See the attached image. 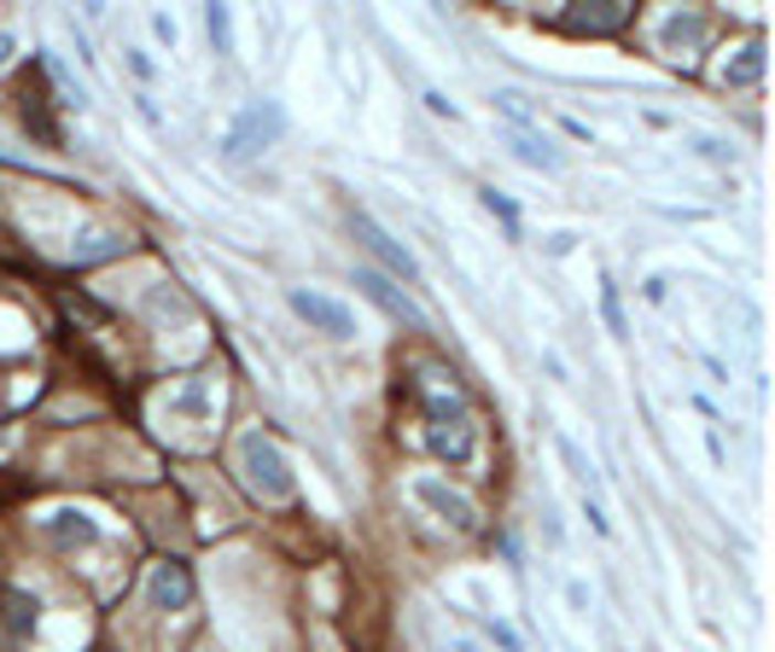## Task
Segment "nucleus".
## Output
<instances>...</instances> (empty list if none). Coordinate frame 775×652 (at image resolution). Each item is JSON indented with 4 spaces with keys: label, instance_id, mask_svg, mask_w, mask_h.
<instances>
[{
    "label": "nucleus",
    "instance_id": "obj_2",
    "mask_svg": "<svg viewBox=\"0 0 775 652\" xmlns=\"http://www.w3.org/2000/svg\"><path fill=\"white\" fill-rule=\"evenodd\" d=\"M280 134H286L280 99H245V106L234 111V122L222 129V157H228V163H251L269 146H280Z\"/></svg>",
    "mask_w": 775,
    "mask_h": 652
},
{
    "label": "nucleus",
    "instance_id": "obj_19",
    "mask_svg": "<svg viewBox=\"0 0 775 652\" xmlns=\"http://www.w3.org/2000/svg\"><path fill=\"white\" fill-rule=\"evenodd\" d=\"M677 41H700V18H665V47Z\"/></svg>",
    "mask_w": 775,
    "mask_h": 652
},
{
    "label": "nucleus",
    "instance_id": "obj_23",
    "mask_svg": "<svg viewBox=\"0 0 775 652\" xmlns=\"http://www.w3.org/2000/svg\"><path fill=\"white\" fill-rule=\"evenodd\" d=\"M152 30H158V41H170V47H175V18L170 12H152Z\"/></svg>",
    "mask_w": 775,
    "mask_h": 652
},
{
    "label": "nucleus",
    "instance_id": "obj_18",
    "mask_svg": "<svg viewBox=\"0 0 775 652\" xmlns=\"http://www.w3.org/2000/svg\"><path fill=\"white\" fill-rule=\"evenodd\" d=\"M555 448H560V460H566V466H571V472H578V478H583V483H589V489H595V466H589V460H583V448H578V443H571V437H566V432H560V437H555Z\"/></svg>",
    "mask_w": 775,
    "mask_h": 652
},
{
    "label": "nucleus",
    "instance_id": "obj_22",
    "mask_svg": "<svg viewBox=\"0 0 775 652\" xmlns=\"http://www.w3.org/2000/svg\"><path fill=\"white\" fill-rule=\"evenodd\" d=\"M129 70H134L140 82H152V76H158V65H152V58H147V53H134V47H129Z\"/></svg>",
    "mask_w": 775,
    "mask_h": 652
},
{
    "label": "nucleus",
    "instance_id": "obj_6",
    "mask_svg": "<svg viewBox=\"0 0 775 652\" xmlns=\"http://www.w3.org/2000/svg\"><path fill=\"white\" fill-rule=\"evenodd\" d=\"M356 292H362V297H374L385 315L408 326V333H426V315H420V303L408 297L402 285L391 280V274H379V269H356Z\"/></svg>",
    "mask_w": 775,
    "mask_h": 652
},
{
    "label": "nucleus",
    "instance_id": "obj_15",
    "mask_svg": "<svg viewBox=\"0 0 775 652\" xmlns=\"http://www.w3.org/2000/svg\"><path fill=\"white\" fill-rule=\"evenodd\" d=\"M601 320H606V333H612V338H624V333H629L624 297H618V285H612V280H601Z\"/></svg>",
    "mask_w": 775,
    "mask_h": 652
},
{
    "label": "nucleus",
    "instance_id": "obj_12",
    "mask_svg": "<svg viewBox=\"0 0 775 652\" xmlns=\"http://www.w3.org/2000/svg\"><path fill=\"white\" fill-rule=\"evenodd\" d=\"M502 140L514 146L519 163H530V170H560V157L548 152V140H542L537 129H502Z\"/></svg>",
    "mask_w": 775,
    "mask_h": 652
},
{
    "label": "nucleus",
    "instance_id": "obj_4",
    "mask_svg": "<svg viewBox=\"0 0 775 652\" xmlns=\"http://www.w3.org/2000/svg\"><path fill=\"white\" fill-rule=\"evenodd\" d=\"M351 233H356V239H362L374 257H379V274H391V280H420V262H415V251H408L402 239H391V233H385V228H379V221L367 216V210H356V216H351Z\"/></svg>",
    "mask_w": 775,
    "mask_h": 652
},
{
    "label": "nucleus",
    "instance_id": "obj_25",
    "mask_svg": "<svg viewBox=\"0 0 775 652\" xmlns=\"http://www.w3.org/2000/svg\"><path fill=\"white\" fill-rule=\"evenodd\" d=\"M583 513H589V524H595V530H601V536H606V530H612V524H606V513H601V507H595V501H583Z\"/></svg>",
    "mask_w": 775,
    "mask_h": 652
},
{
    "label": "nucleus",
    "instance_id": "obj_17",
    "mask_svg": "<svg viewBox=\"0 0 775 652\" xmlns=\"http://www.w3.org/2000/svg\"><path fill=\"white\" fill-rule=\"evenodd\" d=\"M204 30H211L216 53H234V24H228V7H204Z\"/></svg>",
    "mask_w": 775,
    "mask_h": 652
},
{
    "label": "nucleus",
    "instance_id": "obj_5",
    "mask_svg": "<svg viewBox=\"0 0 775 652\" xmlns=\"http://www.w3.org/2000/svg\"><path fill=\"white\" fill-rule=\"evenodd\" d=\"M286 303H292V315H303L315 333H326V338H356V315L344 309L338 297L310 292V285H292V292H286Z\"/></svg>",
    "mask_w": 775,
    "mask_h": 652
},
{
    "label": "nucleus",
    "instance_id": "obj_11",
    "mask_svg": "<svg viewBox=\"0 0 775 652\" xmlns=\"http://www.w3.org/2000/svg\"><path fill=\"white\" fill-rule=\"evenodd\" d=\"M764 65H769V53H764V41L752 35L746 47L723 65V82H729V88H752V82H764Z\"/></svg>",
    "mask_w": 775,
    "mask_h": 652
},
{
    "label": "nucleus",
    "instance_id": "obj_24",
    "mask_svg": "<svg viewBox=\"0 0 775 652\" xmlns=\"http://www.w3.org/2000/svg\"><path fill=\"white\" fill-rule=\"evenodd\" d=\"M700 152H706L711 163H729V146H723V140H700Z\"/></svg>",
    "mask_w": 775,
    "mask_h": 652
},
{
    "label": "nucleus",
    "instance_id": "obj_13",
    "mask_svg": "<svg viewBox=\"0 0 775 652\" xmlns=\"http://www.w3.org/2000/svg\"><path fill=\"white\" fill-rule=\"evenodd\" d=\"M47 536H53L58 547H88V542H99V524H94L88 513H53V519H47Z\"/></svg>",
    "mask_w": 775,
    "mask_h": 652
},
{
    "label": "nucleus",
    "instance_id": "obj_14",
    "mask_svg": "<svg viewBox=\"0 0 775 652\" xmlns=\"http://www.w3.org/2000/svg\"><path fill=\"white\" fill-rule=\"evenodd\" d=\"M24 122L35 129V140H47V146H58V122L47 117V94H24Z\"/></svg>",
    "mask_w": 775,
    "mask_h": 652
},
{
    "label": "nucleus",
    "instance_id": "obj_9",
    "mask_svg": "<svg viewBox=\"0 0 775 652\" xmlns=\"http://www.w3.org/2000/svg\"><path fill=\"white\" fill-rule=\"evenodd\" d=\"M35 618H41L35 595H24V588H7V595H0V641L7 646H24L35 635Z\"/></svg>",
    "mask_w": 775,
    "mask_h": 652
},
{
    "label": "nucleus",
    "instance_id": "obj_27",
    "mask_svg": "<svg viewBox=\"0 0 775 652\" xmlns=\"http://www.w3.org/2000/svg\"><path fill=\"white\" fill-rule=\"evenodd\" d=\"M443 652H478L473 641H455V646H443Z\"/></svg>",
    "mask_w": 775,
    "mask_h": 652
},
{
    "label": "nucleus",
    "instance_id": "obj_10",
    "mask_svg": "<svg viewBox=\"0 0 775 652\" xmlns=\"http://www.w3.org/2000/svg\"><path fill=\"white\" fill-rule=\"evenodd\" d=\"M629 18V0H583V7L566 12L571 30H618Z\"/></svg>",
    "mask_w": 775,
    "mask_h": 652
},
{
    "label": "nucleus",
    "instance_id": "obj_1",
    "mask_svg": "<svg viewBox=\"0 0 775 652\" xmlns=\"http://www.w3.org/2000/svg\"><path fill=\"white\" fill-rule=\"evenodd\" d=\"M420 408H426V443H432V455L449 460V466L473 460L478 425H473V408H466V396L455 391V384H449V391H426Z\"/></svg>",
    "mask_w": 775,
    "mask_h": 652
},
{
    "label": "nucleus",
    "instance_id": "obj_16",
    "mask_svg": "<svg viewBox=\"0 0 775 652\" xmlns=\"http://www.w3.org/2000/svg\"><path fill=\"white\" fill-rule=\"evenodd\" d=\"M478 198H484V210H489V216H502V228H507V233L519 239V204H514V198H502L496 187H484Z\"/></svg>",
    "mask_w": 775,
    "mask_h": 652
},
{
    "label": "nucleus",
    "instance_id": "obj_20",
    "mask_svg": "<svg viewBox=\"0 0 775 652\" xmlns=\"http://www.w3.org/2000/svg\"><path fill=\"white\" fill-rule=\"evenodd\" d=\"M420 99H426V111H432V117H449V122H455V117H461V111H455V106H449V99H443L438 88H426Z\"/></svg>",
    "mask_w": 775,
    "mask_h": 652
},
{
    "label": "nucleus",
    "instance_id": "obj_7",
    "mask_svg": "<svg viewBox=\"0 0 775 652\" xmlns=\"http://www.w3.org/2000/svg\"><path fill=\"white\" fill-rule=\"evenodd\" d=\"M408 489H415V501H420V507H432V513H438L449 530H473V524H478V507L466 501L461 489H449L443 478H426V472H420Z\"/></svg>",
    "mask_w": 775,
    "mask_h": 652
},
{
    "label": "nucleus",
    "instance_id": "obj_21",
    "mask_svg": "<svg viewBox=\"0 0 775 652\" xmlns=\"http://www.w3.org/2000/svg\"><path fill=\"white\" fill-rule=\"evenodd\" d=\"M484 629H489V635H496V646H502V652H519V635H514V629H507V623H496V618H489Z\"/></svg>",
    "mask_w": 775,
    "mask_h": 652
},
{
    "label": "nucleus",
    "instance_id": "obj_26",
    "mask_svg": "<svg viewBox=\"0 0 775 652\" xmlns=\"http://www.w3.org/2000/svg\"><path fill=\"white\" fill-rule=\"evenodd\" d=\"M12 47H18V41H12V30H0V65L12 58Z\"/></svg>",
    "mask_w": 775,
    "mask_h": 652
},
{
    "label": "nucleus",
    "instance_id": "obj_8",
    "mask_svg": "<svg viewBox=\"0 0 775 652\" xmlns=\"http://www.w3.org/2000/svg\"><path fill=\"white\" fill-rule=\"evenodd\" d=\"M147 600L158 611H181V606L193 600V570L181 565V559H158L152 577H147Z\"/></svg>",
    "mask_w": 775,
    "mask_h": 652
},
{
    "label": "nucleus",
    "instance_id": "obj_3",
    "mask_svg": "<svg viewBox=\"0 0 775 652\" xmlns=\"http://www.w3.org/2000/svg\"><path fill=\"white\" fill-rule=\"evenodd\" d=\"M239 466H245V483H251L262 501H292L298 496L292 460L280 455V443L269 432H245L239 437Z\"/></svg>",
    "mask_w": 775,
    "mask_h": 652
}]
</instances>
